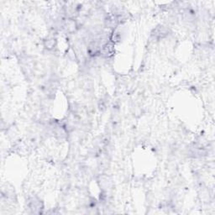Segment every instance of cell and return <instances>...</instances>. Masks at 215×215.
<instances>
[{"label": "cell", "instance_id": "obj_1", "mask_svg": "<svg viewBox=\"0 0 215 215\" xmlns=\"http://www.w3.org/2000/svg\"><path fill=\"white\" fill-rule=\"evenodd\" d=\"M103 54L106 56H109L112 55V52H113V46L110 45V44H106L103 47Z\"/></svg>", "mask_w": 215, "mask_h": 215}]
</instances>
